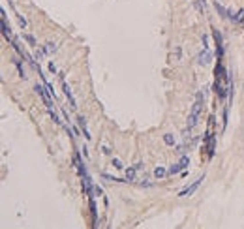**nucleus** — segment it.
I'll return each mask as SVG.
<instances>
[{"label":"nucleus","instance_id":"f257e3e1","mask_svg":"<svg viewBox=\"0 0 244 229\" xmlns=\"http://www.w3.org/2000/svg\"><path fill=\"white\" fill-rule=\"evenodd\" d=\"M203 109V92H197V100H195L194 103V109H191L190 113V118H188V128H194L195 124H197L199 120V113H201Z\"/></svg>","mask_w":244,"mask_h":229},{"label":"nucleus","instance_id":"f03ea898","mask_svg":"<svg viewBox=\"0 0 244 229\" xmlns=\"http://www.w3.org/2000/svg\"><path fill=\"white\" fill-rule=\"evenodd\" d=\"M45 88L47 86H41V85H36V92L41 96V100H43V103L47 105V109H53V103H51V98H49V94L45 92Z\"/></svg>","mask_w":244,"mask_h":229},{"label":"nucleus","instance_id":"7ed1b4c3","mask_svg":"<svg viewBox=\"0 0 244 229\" xmlns=\"http://www.w3.org/2000/svg\"><path fill=\"white\" fill-rule=\"evenodd\" d=\"M188 163H190V160H188V158H182V160L178 161V163L171 165V167H169V173H171V175H175V173H178L180 169H184V167H186Z\"/></svg>","mask_w":244,"mask_h":229},{"label":"nucleus","instance_id":"20e7f679","mask_svg":"<svg viewBox=\"0 0 244 229\" xmlns=\"http://www.w3.org/2000/svg\"><path fill=\"white\" fill-rule=\"evenodd\" d=\"M60 79H62V88H64V92H66L68 100H70V107H71V109H75V101H73V96H71V92H70V86L66 85V81H64V75H62V73H60Z\"/></svg>","mask_w":244,"mask_h":229},{"label":"nucleus","instance_id":"39448f33","mask_svg":"<svg viewBox=\"0 0 244 229\" xmlns=\"http://www.w3.org/2000/svg\"><path fill=\"white\" fill-rule=\"evenodd\" d=\"M201 179H203V177H201ZM201 179H197V180H195V182L194 184H191V186L190 188H186V190H182L180 193H178V195H180V197H184V195H191V193H194L195 190H197V188H199V184H201Z\"/></svg>","mask_w":244,"mask_h":229},{"label":"nucleus","instance_id":"423d86ee","mask_svg":"<svg viewBox=\"0 0 244 229\" xmlns=\"http://www.w3.org/2000/svg\"><path fill=\"white\" fill-rule=\"evenodd\" d=\"M210 62V53L205 49V53H199V64H207Z\"/></svg>","mask_w":244,"mask_h":229},{"label":"nucleus","instance_id":"0eeeda50","mask_svg":"<svg viewBox=\"0 0 244 229\" xmlns=\"http://www.w3.org/2000/svg\"><path fill=\"white\" fill-rule=\"evenodd\" d=\"M165 169H163V167H156L154 169V177H156V179H163V177H165Z\"/></svg>","mask_w":244,"mask_h":229},{"label":"nucleus","instance_id":"6e6552de","mask_svg":"<svg viewBox=\"0 0 244 229\" xmlns=\"http://www.w3.org/2000/svg\"><path fill=\"white\" fill-rule=\"evenodd\" d=\"M77 122H79V126H81V130L85 132V137H90L88 135V132H86V124H85V118L83 117H77Z\"/></svg>","mask_w":244,"mask_h":229},{"label":"nucleus","instance_id":"1a4fd4ad","mask_svg":"<svg viewBox=\"0 0 244 229\" xmlns=\"http://www.w3.org/2000/svg\"><path fill=\"white\" fill-rule=\"evenodd\" d=\"M137 169V167H135ZM135 169H126V179L128 180H133V177H135Z\"/></svg>","mask_w":244,"mask_h":229},{"label":"nucleus","instance_id":"9d476101","mask_svg":"<svg viewBox=\"0 0 244 229\" xmlns=\"http://www.w3.org/2000/svg\"><path fill=\"white\" fill-rule=\"evenodd\" d=\"M163 141H165L167 145H173V143H175V139H173V135H171V133H167V135L163 137Z\"/></svg>","mask_w":244,"mask_h":229},{"label":"nucleus","instance_id":"9b49d317","mask_svg":"<svg viewBox=\"0 0 244 229\" xmlns=\"http://www.w3.org/2000/svg\"><path fill=\"white\" fill-rule=\"evenodd\" d=\"M113 165H115L117 169H120V167H122V161H120V160H113Z\"/></svg>","mask_w":244,"mask_h":229},{"label":"nucleus","instance_id":"f8f14e48","mask_svg":"<svg viewBox=\"0 0 244 229\" xmlns=\"http://www.w3.org/2000/svg\"><path fill=\"white\" fill-rule=\"evenodd\" d=\"M237 21L241 23V21H244V10H241L238 11V17H237Z\"/></svg>","mask_w":244,"mask_h":229},{"label":"nucleus","instance_id":"ddd939ff","mask_svg":"<svg viewBox=\"0 0 244 229\" xmlns=\"http://www.w3.org/2000/svg\"><path fill=\"white\" fill-rule=\"evenodd\" d=\"M26 39H28V41L32 43V45H36V39H34V38H32V36H26Z\"/></svg>","mask_w":244,"mask_h":229},{"label":"nucleus","instance_id":"4468645a","mask_svg":"<svg viewBox=\"0 0 244 229\" xmlns=\"http://www.w3.org/2000/svg\"><path fill=\"white\" fill-rule=\"evenodd\" d=\"M49 70H51V72H53V73L57 72V68H55V64H53V62H51V64H49Z\"/></svg>","mask_w":244,"mask_h":229}]
</instances>
